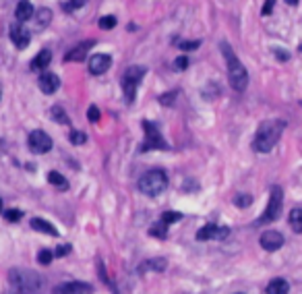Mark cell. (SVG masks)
Returning <instances> with one entry per match:
<instances>
[{
  "label": "cell",
  "mask_w": 302,
  "mask_h": 294,
  "mask_svg": "<svg viewBox=\"0 0 302 294\" xmlns=\"http://www.w3.org/2000/svg\"><path fill=\"white\" fill-rule=\"evenodd\" d=\"M284 122L282 120H265L263 125L257 129L254 133V141H253V147L254 151L259 153H269L273 147L280 141V137L284 133Z\"/></svg>",
  "instance_id": "6da1fadb"
},
{
  "label": "cell",
  "mask_w": 302,
  "mask_h": 294,
  "mask_svg": "<svg viewBox=\"0 0 302 294\" xmlns=\"http://www.w3.org/2000/svg\"><path fill=\"white\" fill-rule=\"evenodd\" d=\"M9 280L17 294H40L44 288V278L37 272H32V269H21V267L11 269Z\"/></svg>",
  "instance_id": "7a4b0ae2"
},
{
  "label": "cell",
  "mask_w": 302,
  "mask_h": 294,
  "mask_svg": "<svg viewBox=\"0 0 302 294\" xmlns=\"http://www.w3.org/2000/svg\"><path fill=\"white\" fill-rule=\"evenodd\" d=\"M222 52H223V58H226V65H228V79H230L232 89L244 91L246 85H249V73H246V68L236 58L234 50H232L226 42L222 44Z\"/></svg>",
  "instance_id": "3957f363"
},
{
  "label": "cell",
  "mask_w": 302,
  "mask_h": 294,
  "mask_svg": "<svg viewBox=\"0 0 302 294\" xmlns=\"http://www.w3.org/2000/svg\"><path fill=\"white\" fill-rule=\"evenodd\" d=\"M166 187H168V176H166L164 170H159V168L147 170L141 179H139V191L147 197L161 195V193L166 191Z\"/></svg>",
  "instance_id": "277c9868"
},
{
  "label": "cell",
  "mask_w": 302,
  "mask_h": 294,
  "mask_svg": "<svg viewBox=\"0 0 302 294\" xmlns=\"http://www.w3.org/2000/svg\"><path fill=\"white\" fill-rule=\"evenodd\" d=\"M145 73H147V68H145V66L135 65V66L127 68V73L122 75V91H125V98H127V102H128V104H133V102H135L137 87H139V83H141V79L145 77Z\"/></svg>",
  "instance_id": "5b68a950"
},
{
  "label": "cell",
  "mask_w": 302,
  "mask_h": 294,
  "mask_svg": "<svg viewBox=\"0 0 302 294\" xmlns=\"http://www.w3.org/2000/svg\"><path fill=\"white\" fill-rule=\"evenodd\" d=\"M282 207H284V191L280 187H271L269 191V203H267V210L263 212V215L259 218V224H267V222H275L282 213Z\"/></svg>",
  "instance_id": "8992f818"
},
{
  "label": "cell",
  "mask_w": 302,
  "mask_h": 294,
  "mask_svg": "<svg viewBox=\"0 0 302 294\" xmlns=\"http://www.w3.org/2000/svg\"><path fill=\"white\" fill-rule=\"evenodd\" d=\"M143 129H145V143L141 149L143 151H151V149H168V143L164 141V137L159 135L158 127L149 120H143Z\"/></svg>",
  "instance_id": "52a82bcc"
},
{
  "label": "cell",
  "mask_w": 302,
  "mask_h": 294,
  "mask_svg": "<svg viewBox=\"0 0 302 294\" xmlns=\"http://www.w3.org/2000/svg\"><path fill=\"white\" fill-rule=\"evenodd\" d=\"M27 145L33 153H46L52 149V139L44 131H32L27 137Z\"/></svg>",
  "instance_id": "ba28073f"
},
{
  "label": "cell",
  "mask_w": 302,
  "mask_h": 294,
  "mask_svg": "<svg viewBox=\"0 0 302 294\" xmlns=\"http://www.w3.org/2000/svg\"><path fill=\"white\" fill-rule=\"evenodd\" d=\"M230 234V228L226 226H215V224H207V226H203L199 232H197V241H211V238H215V241H222V238H226Z\"/></svg>",
  "instance_id": "9c48e42d"
},
{
  "label": "cell",
  "mask_w": 302,
  "mask_h": 294,
  "mask_svg": "<svg viewBox=\"0 0 302 294\" xmlns=\"http://www.w3.org/2000/svg\"><path fill=\"white\" fill-rule=\"evenodd\" d=\"M259 243H261V246L265 251L273 253V251H277V249H282V246H284V236H282V232H277V230H267V232H263V234H261Z\"/></svg>",
  "instance_id": "30bf717a"
},
{
  "label": "cell",
  "mask_w": 302,
  "mask_h": 294,
  "mask_svg": "<svg viewBox=\"0 0 302 294\" xmlns=\"http://www.w3.org/2000/svg\"><path fill=\"white\" fill-rule=\"evenodd\" d=\"M11 40H13V44L17 46L19 50H23V48H27V46H29L32 33L23 27V23H13V25H11Z\"/></svg>",
  "instance_id": "8fae6325"
},
{
  "label": "cell",
  "mask_w": 302,
  "mask_h": 294,
  "mask_svg": "<svg viewBox=\"0 0 302 294\" xmlns=\"http://www.w3.org/2000/svg\"><path fill=\"white\" fill-rule=\"evenodd\" d=\"M91 292H94V288L85 282H66L56 286L52 294H91Z\"/></svg>",
  "instance_id": "7c38bea8"
},
{
  "label": "cell",
  "mask_w": 302,
  "mask_h": 294,
  "mask_svg": "<svg viewBox=\"0 0 302 294\" xmlns=\"http://www.w3.org/2000/svg\"><path fill=\"white\" fill-rule=\"evenodd\" d=\"M37 85H40V89L44 91V94H54V91H58L60 87V77L56 73H50V71H46L40 75V79H37Z\"/></svg>",
  "instance_id": "4fadbf2b"
},
{
  "label": "cell",
  "mask_w": 302,
  "mask_h": 294,
  "mask_svg": "<svg viewBox=\"0 0 302 294\" xmlns=\"http://www.w3.org/2000/svg\"><path fill=\"white\" fill-rule=\"evenodd\" d=\"M112 66V58L108 54H95L89 58V73L91 75H104Z\"/></svg>",
  "instance_id": "5bb4252c"
},
{
  "label": "cell",
  "mask_w": 302,
  "mask_h": 294,
  "mask_svg": "<svg viewBox=\"0 0 302 294\" xmlns=\"http://www.w3.org/2000/svg\"><path fill=\"white\" fill-rule=\"evenodd\" d=\"M94 46H95L94 40H85L83 44L75 46V48L64 56V60H66V63H81V60H83L85 56H87V52H89L91 48H94Z\"/></svg>",
  "instance_id": "9a60e30c"
},
{
  "label": "cell",
  "mask_w": 302,
  "mask_h": 294,
  "mask_svg": "<svg viewBox=\"0 0 302 294\" xmlns=\"http://www.w3.org/2000/svg\"><path fill=\"white\" fill-rule=\"evenodd\" d=\"M33 6L32 2H27V0H21V2L17 4V11H15V17H17V23H25L29 19H33Z\"/></svg>",
  "instance_id": "2e32d148"
},
{
  "label": "cell",
  "mask_w": 302,
  "mask_h": 294,
  "mask_svg": "<svg viewBox=\"0 0 302 294\" xmlns=\"http://www.w3.org/2000/svg\"><path fill=\"white\" fill-rule=\"evenodd\" d=\"M50 63H52V52L44 48V50L32 60V65H29V66H32V71H44V68L48 66Z\"/></svg>",
  "instance_id": "e0dca14e"
},
{
  "label": "cell",
  "mask_w": 302,
  "mask_h": 294,
  "mask_svg": "<svg viewBox=\"0 0 302 294\" xmlns=\"http://www.w3.org/2000/svg\"><path fill=\"white\" fill-rule=\"evenodd\" d=\"M32 228L37 230V232H44V234H50V236H58L60 232L56 230V226H52L50 222H46L42 218H33L32 220Z\"/></svg>",
  "instance_id": "ac0fdd59"
},
{
  "label": "cell",
  "mask_w": 302,
  "mask_h": 294,
  "mask_svg": "<svg viewBox=\"0 0 302 294\" xmlns=\"http://www.w3.org/2000/svg\"><path fill=\"white\" fill-rule=\"evenodd\" d=\"M166 269V259H147L141 263L139 267V274H145V272H164Z\"/></svg>",
  "instance_id": "d6986e66"
},
{
  "label": "cell",
  "mask_w": 302,
  "mask_h": 294,
  "mask_svg": "<svg viewBox=\"0 0 302 294\" xmlns=\"http://www.w3.org/2000/svg\"><path fill=\"white\" fill-rule=\"evenodd\" d=\"M290 292V284L284 280V278H275L267 284V294H288Z\"/></svg>",
  "instance_id": "ffe728a7"
},
{
  "label": "cell",
  "mask_w": 302,
  "mask_h": 294,
  "mask_svg": "<svg viewBox=\"0 0 302 294\" xmlns=\"http://www.w3.org/2000/svg\"><path fill=\"white\" fill-rule=\"evenodd\" d=\"M33 21H35V27H37V29L48 27L50 21H52V11H50V9H40V11H35Z\"/></svg>",
  "instance_id": "44dd1931"
},
{
  "label": "cell",
  "mask_w": 302,
  "mask_h": 294,
  "mask_svg": "<svg viewBox=\"0 0 302 294\" xmlns=\"http://www.w3.org/2000/svg\"><path fill=\"white\" fill-rule=\"evenodd\" d=\"M288 224H290V228L296 232V234H300V232H302V210H300V207H294V210L290 212Z\"/></svg>",
  "instance_id": "7402d4cb"
},
{
  "label": "cell",
  "mask_w": 302,
  "mask_h": 294,
  "mask_svg": "<svg viewBox=\"0 0 302 294\" xmlns=\"http://www.w3.org/2000/svg\"><path fill=\"white\" fill-rule=\"evenodd\" d=\"M50 114H52V118L56 120L58 125H68V122H71V120H68V116H66V112L60 106H54L52 110H50Z\"/></svg>",
  "instance_id": "603a6c76"
},
{
  "label": "cell",
  "mask_w": 302,
  "mask_h": 294,
  "mask_svg": "<svg viewBox=\"0 0 302 294\" xmlns=\"http://www.w3.org/2000/svg\"><path fill=\"white\" fill-rule=\"evenodd\" d=\"M48 182H52L56 189H66L68 187V182L63 174H58V172H48Z\"/></svg>",
  "instance_id": "cb8c5ba5"
},
{
  "label": "cell",
  "mask_w": 302,
  "mask_h": 294,
  "mask_svg": "<svg viewBox=\"0 0 302 294\" xmlns=\"http://www.w3.org/2000/svg\"><path fill=\"white\" fill-rule=\"evenodd\" d=\"M151 234H153V236H158V238H166V236H168V224L159 220V224L151 226Z\"/></svg>",
  "instance_id": "d4e9b609"
},
{
  "label": "cell",
  "mask_w": 302,
  "mask_h": 294,
  "mask_svg": "<svg viewBox=\"0 0 302 294\" xmlns=\"http://www.w3.org/2000/svg\"><path fill=\"white\" fill-rule=\"evenodd\" d=\"M180 220H182L180 212H166V213H161V222H166V224H174V222H180Z\"/></svg>",
  "instance_id": "484cf974"
},
{
  "label": "cell",
  "mask_w": 302,
  "mask_h": 294,
  "mask_svg": "<svg viewBox=\"0 0 302 294\" xmlns=\"http://www.w3.org/2000/svg\"><path fill=\"white\" fill-rule=\"evenodd\" d=\"M83 4H85V0H64V2H63V11L73 13V11H77Z\"/></svg>",
  "instance_id": "4316f807"
},
{
  "label": "cell",
  "mask_w": 302,
  "mask_h": 294,
  "mask_svg": "<svg viewBox=\"0 0 302 294\" xmlns=\"http://www.w3.org/2000/svg\"><path fill=\"white\" fill-rule=\"evenodd\" d=\"M116 23H118V21H116L114 15H106V17L99 19V27H102V29H112V27H116Z\"/></svg>",
  "instance_id": "83f0119b"
},
{
  "label": "cell",
  "mask_w": 302,
  "mask_h": 294,
  "mask_svg": "<svg viewBox=\"0 0 302 294\" xmlns=\"http://www.w3.org/2000/svg\"><path fill=\"white\" fill-rule=\"evenodd\" d=\"M52 257H54V253H52V251H48V249H42L40 253H37V261H40L42 265H50Z\"/></svg>",
  "instance_id": "f1b7e54d"
},
{
  "label": "cell",
  "mask_w": 302,
  "mask_h": 294,
  "mask_svg": "<svg viewBox=\"0 0 302 294\" xmlns=\"http://www.w3.org/2000/svg\"><path fill=\"white\" fill-rule=\"evenodd\" d=\"M85 141H87V135H85L83 131H73L71 133V143L73 145H83Z\"/></svg>",
  "instance_id": "f546056e"
},
{
  "label": "cell",
  "mask_w": 302,
  "mask_h": 294,
  "mask_svg": "<svg viewBox=\"0 0 302 294\" xmlns=\"http://www.w3.org/2000/svg\"><path fill=\"white\" fill-rule=\"evenodd\" d=\"M178 96V91H170V94L159 96V104H166V106H172L174 104V98Z\"/></svg>",
  "instance_id": "4dcf8cb0"
},
{
  "label": "cell",
  "mask_w": 302,
  "mask_h": 294,
  "mask_svg": "<svg viewBox=\"0 0 302 294\" xmlns=\"http://www.w3.org/2000/svg\"><path fill=\"white\" fill-rule=\"evenodd\" d=\"M4 218L9 220V222H19V220L23 218V212H21V210H9Z\"/></svg>",
  "instance_id": "1f68e13d"
},
{
  "label": "cell",
  "mask_w": 302,
  "mask_h": 294,
  "mask_svg": "<svg viewBox=\"0 0 302 294\" xmlns=\"http://www.w3.org/2000/svg\"><path fill=\"white\" fill-rule=\"evenodd\" d=\"M199 46H201L199 40H192V42H180V44H178V48H180V50H197Z\"/></svg>",
  "instance_id": "d6a6232c"
},
{
  "label": "cell",
  "mask_w": 302,
  "mask_h": 294,
  "mask_svg": "<svg viewBox=\"0 0 302 294\" xmlns=\"http://www.w3.org/2000/svg\"><path fill=\"white\" fill-rule=\"evenodd\" d=\"M187 66H189V58L187 56H178L174 60V68H176V71H184Z\"/></svg>",
  "instance_id": "836d02e7"
},
{
  "label": "cell",
  "mask_w": 302,
  "mask_h": 294,
  "mask_svg": "<svg viewBox=\"0 0 302 294\" xmlns=\"http://www.w3.org/2000/svg\"><path fill=\"white\" fill-rule=\"evenodd\" d=\"M251 195H238L236 199H234V203L238 205V207H249L251 205Z\"/></svg>",
  "instance_id": "e575fe53"
},
{
  "label": "cell",
  "mask_w": 302,
  "mask_h": 294,
  "mask_svg": "<svg viewBox=\"0 0 302 294\" xmlns=\"http://www.w3.org/2000/svg\"><path fill=\"white\" fill-rule=\"evenodd\" d=\"M87 116H89V122H95L99 120V110H97V106H89V110H87Z\"/></svg>",
  "instance_id": "d590c367"
},
{
  "label": "cell",
  "mask_w": 302,
  "mask_h": 294,
  "mask_svg": "<svg viewBox=\"0 0 302 294\" xmlns=\"http://www.w3.org/2000/svg\"><path fill=\"white\" fill-rule=\"evenodd\" d=\"M71 253V245H60L56 251H54V255H56V257H64V255H68Z\"/></svg>",
  "instance_id": "8d00e7d4"
},
{
  "label": "cell",
  "mask_w": 302,
  "mask_h": 294,
  "mask_svg": "<svg viewBox=\"0 0 302 294\" xmlns=\"http://www.w3.org/2000/svg\"><path fill=\"white\" fill-rule=\"evenodd\" d=\"M275 6V0H265V6H263V15H269Z\"/></svg>",
  "instance_id": "74e56055"
},
{
  "label": "cell",
  "mask_w": 302,
  "mask_h": 294,
  "mask_svg": "<svg viewBox=\"0 0 302 294\" xmlns=\"http://www.w3.org/2000/svg\"><path fill=\"white\" fill-rule=\"evenodd\" d=\"M286 2H288V4H292V6H294V4H298V0H286Z\"/></svg>",
  "instance_id": "f35d334b"
},
{
  "label": "cell",
  "mask_w": 302,
  "mask_h": 294,
  "mask_svg": "<svg viewBox=\"0 0 302 294\" xmlns=\"http://www.w3.org/2000/svg\"><path fill=\"white\" fill-rule=\"evenodd\" d=\"M0 212H2V199H0Z\"/></svg>",
  "instance_id": "ab89813d"
},
{
  "label": "cell",
  "mask_w": 302,
  "mask_h": 294,
  "mask_svg": "<svg viewBox=\"0 0 302 294\" xmlns=\"http://www.w3.org/2000/svg\"><path fill=\"white\" fill-rule=\"evenodd\" d=\"M0 98H2V85H0Z\"/></svg>",
  "instance_id": "60d3db41"
},
{
  "label": "cell",
  "mask_w": 302,
  "mask_h": 294,
  "mask_svg": "<svg viewBox=\"0 0 302 294\" xmlns=\"http://www.w3.org/2000/svg\"><path fill=\"white\" fill-rule=\"evenodd\" d=\"M300 50H302V46H300Z\"/></svg>",
  "instance_id": "b9f144b4"
}]
</instances>
